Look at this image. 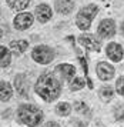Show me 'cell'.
<instances>
[{"label":"cell","instance_id":"cell-25","mask_svg":"<svg viewBox=\"0 0 124 127\" xmlns=\"http://www.w3.org/2000/svg\"><path fill=\"white\" fill-rule=\"evenodd\" d=\"M71 123L74 124V127H87L86 123H81V121H79V120H73Z\"/></svg>","mask_w":124,"mask_h":127},{"label":"cell","instance_id":"cell-4","mask_svg":"<svg viewBox=\"0 0 124 127\" xmlns=\"http://www.w3.org/2000/svg\"><path fill=\"white\" fill-rule=\"evenodd\" d=\"M31 57L40 64H49L54 59V52L49 46H36L31 52Z\"/></svg>","mask_w":124,"mask_h":127},{"label":"cell","instance_id":"cell-17","mask_svg":"<svg viewBox=\"0 0 124 127\" xmlns=\"http://www.w3.org/2000/svg\"><path fill=\"white\" fill-rule=\"evenodd\" d=\"M0 53H1V59H0V66L1 69H6L9 64H10V60H11V56H10V52L6 49L4 46L0 47Z\"/></svg>","mask_w":124,"mask_h":127},{"label":"cell","instance_id":"cell-15","mask_svg":"<svg viewBox=\"0 0 124 127\" xmlns=\"http://www.w3.org/2000/svg\"><path fill=\"white\" fill-rule=\"evenodd\" d=\"M29 43L26 40H14L10 43V49L13 50L14 54H22L23 52H26Z\"/></svg>","mask_w":124,"mask_h":127},{"label":"cell","instance_id":"cell-1","mask_svg":"<svg viewBox=\"0 0 124 127\" xmlns=\"http://www.w3.org/2000/svg\"><path fill=\"white\" fill-rule=\"evenodd\" d=\"M62 84L53 73H44L36 83V93L46 101H53L60 96Z\"/></svg>","mask_w":124,"mask_h":127},{"label":"cell","instance_id":"cell-21","mask_svg":"<svg viewBox=\"0 0 124 127\" xmlns=\"http://www.w3.org/2000/svg\"><path fill=\"white\" fill-rule=\"evenodd\" d=\"M114 117H116L117 121H123L124 120V106L123 104L116 106V109H114Z\"/></svg>","mask_w":124,"mask_h":127},{"label":"cell","instance_id":"cell-20","mask_svg":"<svg viewBox=\"0 0 124 127\" xmlns=\"http://www.w3.org/2000/svg\"><path fill=\"white\" fill-rule=\"evenodd\" d=\"M84 86H86V81H84V79H81V77H76V79H73L71 83H70L71 92H77L80 89H83Z\"/></svg>","mask_w":124,"mask_h":127},{"label":"cell","instance_id":"cell-5","mask_svg":"<svg viewBox=\"0 0 124 127\" xmlns=\"http://www.w3.org/2000/svg\"><path fill=\"white\" fill-rule=\"evenodd\" d=\"M96 73L98 76V79L103 81H107L110 79H113L114 76V67L111 64L106 63V62H100V63L97 64L96 67Z\"/></svg>","mask_w":124,"mask_h":127},{"label":"cell","instance_id":"cell-22","mask_svg":"<svg viewBox=\"0 0 124 127\" xmlns=\"http://www.w3.org/2000/svg\"><path fill=\"white\" fill-rule=\"evenodd\" d=\"M74 110L80 113V114H89V107L86 106V103H81V101H76L74 103Z\"/></svg>","mask_w":124,"mask_h":127},{"label":"cell","instance_id":"cell-16","mask_svg":"<svg viewBox=\"0 0 124 127\" xmlns=\"http://www.w3.org/2000/svg\"><path fill=\"white\" fill-rule=\"evenodd\" d=\"M29 3H30V0H7V4H9L13 10H17V12L24 10V9L29 6Z\"/></svg>","mask_w":124,"mask_h":127},{"label":"cell","instance_id":"cell-9","mask_svg":"<svg viewBox=\"0 0 124 127\" xmlns=\"http://www.w3.org/2000/svg\"><path fill=\"white\" fill-rule=\"evenodd\" d=\"M106 53L113 62H120L123 59V47L117 43H110L106 49Z\"/></svg>","mask_w":124,"mask_h":127},{"label":"cell","instance_id":"cell-3","mask_svg":"<svg viewBox=\"0 0 124 127\" xmlns=\"http://www.w3.org/2000/svg\"><path fill=\"white\" fill-rule=\"evenodd\" d=\"M98 9L96 4H89V6L83 7L79 12L77 17H76V24L80 30H89L90 29L91 20L94 19V16L97 14Z\"/></svg>","mask_w":124,"mask_h":127},{"label":"cell","instance_id":"cell-10","mask_svg":"<svg viewBox=\"0 0 124 127\" xmlns=\"http://www.w3.org/2000/svg\"><path fill=\"white\" fill-rule=\"evenodd\" d=\"M36 17L40 23H46L51 19V9L47 4H40L36 7Z\"/></svg>","mask_w":124,"mask_h":127},{"label":"cell","instance_id":"cell-7","mask_svg":"<svg viewBox=\"0 0 124 127\" xmlns=\"http://www.w3.org/2000/svg\"><path fill=\"white\" fill-rule=\"evenodd\" d=\"M81 46H84L90 52H100V43L93 34H83L79 37Z\"/></svg>","mask_w":124,"mask_h":127},{"label":"cell","instance_id":"cell-24","mask_svg":"<svg viewBox=\"0 0 124 127\" xmlns=\"http://www.w3.org/2000/svg\"><path fill=\"white\" fill-rule=\"evenodd\" d=\"M77 54H79V60H80V63H81V66H83V70H84V73L87 74V73H89V67H87V62L84 60V57H83V54L80 53V50H77Z\"/></svg>","mask_w":124,"mask_h":127},{"label":"cell","instance_id":"cell-27","mask_svg":"<svg viewBox=\"0 0 124 127\" xmlns=\"http://www.w3.org/2000/svg\"><path fill=\"white\" fill-rule=\"evenodd\" d=\"M121 33H123V36H124V22H123V24H121Z\"/></svg>","mask_w":124,"mask_h":127},{"label":"cell","instance_id":"cell-14","mask_svg":"<svg viewBox=\"0 0 124 127\" xmlns=\"http://www.w3.org/2000/svg\"><path fill=\"white\" fill-rule=\"evenodd\" d=\"M11 93H13V90H11V86L7 83V81H1L0 83V100L4 103V101H7L9 98L11 97Z\"/></svg>","mask_w":124,"mask_h":127},{"label":"cell","instance_id":"cell-23","mask_svg":"<svg viewBox=\"0 0 124 127\" xmlns=\"http://www.w3.org/2000/svg\"><path fill=\"white\" fill-rule=\"evenodd\" d=\"M116 89H117V93H119L120 96L124 97V76L123 77H119V80L116 83Z\"/></svg>","mask_w":124,"mask_h":127},{"label":"cell","instance_id":"cell-26","mask_svg":"<svg viewBox=\"0 0 124 127\" xmlns=\"http://www.w3.org/2000/svg\"><path fill=\"white\" fill-rule=\"evenodd\" d=\"M43 127H57V124L54 123V121H49V123H46Z\"/></svg>","mask_w":124,"mask_h":127},{"label":"cell","instance_id":"cell-19","mask_svg":"<svg viewBox=\"0 0 124 127\" xmlns=\"http://www.w3.org/2000/svg\"><path fill=\"white\" fill-rule=\"evenodd\" d=\"M70 111H71V107H70V104L68 103H60L56 107V113L59 116H63V117L68 116L70 114Z\"/></svg>","mask_w":124,"mask_h":127},{"label":"cell","instance_id":"cell-8","mask_svg":"<svg viewBox=\"0 0 124 127\" xmlns=\"http://www.w3.org/2000/svg\"><path fill=\"white\" fill-rule=\"evenodd\" d=\"M33 24V16L30 13H20L14 17V27L17 30H26Z\"/></svg>","mask_w":124,"mask_h":127},{"label":"cell","instance_id":"cell-6","mask_svg":"<svg viewBox=\"0 0 124 127\" xmlns=\"http://www.w3.org/2000/svg\"><path fill=\"white\" fill-rule=\"evenodd\" d=\"M98 34L104 37V39H107V37H113L116 34V24L111 19H106V20H103L101 23L98 24Z\"/></svg>","mask_w":124,"mask_h":127},{"label":"cell","instance_id":"cell-11","mask_svg":"<svg viewBox=\"0 0 124 127\" xmlns=\"http://www.w3.org/2000/svg\"><path fill=\"white\" fill-rule=\"evenodd\" d=\"M56 71L66 80H71L76 74V69L71 64H59L56 67Z\"/></svg>","mask_w":124,"mask_h":127},{"label":"cell","instance_id":"cell-18","mask_svg":"<svg viewBox=\"0 0 124 127\" xmlns=\"http://www.w3.org/2000/svg\"><path fill=\"white\" fill-rule=\"evenodd\" d=\"M113 89L110 86H104V87H101L100 89V92H98V96H100V98H101L103 101H110L111 98H113Z\"/></svg>","mask_w":124,"mask_h":127},{"label":"cell","instance_id":"cell-13","mask_svg":"<svg viewBox=\"0 0 124 127\" xmlns=\"http://www.w3.org/2000/svg\"><path fill=\"white\" fill-rule=\"evenodd\" d=\"M14 86H16L17 92L22 97H27V92H29V83L24 79V76H17L14 79Z\"/></svg>","mask_w":124,"mask_h":127},{"label":"cell","instance_id":"cell-2","mask_svg":"<svg viewBox=\"0 0 124 127\" xmlns=\"http://www.w3.org/2000/svg\"><path fill=\"white\" fill-rule=\"evenodd\" d=\"M17 114H19V120L29 127L39 126L41 123V120H43V111L39 107L33 106V104H23V106H20L19 110H17Z\"/></svg>","mask_w":124,"mask_h":127},{"label":"cell","instance_id":"cell-12","mask_svg":"<svg viewBox=\"0 0 124 127\" xmlns=\"http://www.w3.org/2000/svg\"><path fill=\"white\" fill-rule=\"evenodd\" d=\"M74 9L73 0H56V10L62 14H68Z\"/></svg>","mask_w":124,"mask_h":127}]
</instances>
